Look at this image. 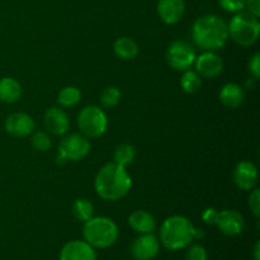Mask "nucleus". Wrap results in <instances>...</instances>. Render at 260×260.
Instances as JSON below:
<instances>
[{
  "mask_svg": "<svg viewBox=\"0 0 260 260\" xmlns=\"http://www.w3.org/2000/svg\"><path fill=\"white\" fill-rule=\"evenodd\" d=\"M249 207L256 218L260 217V190L254 189L249 197Z\"/></svg>",
  "mask_w": 260,
  "mask_h": 260,
  "instance_id": "29",
  "label": "nucleus"
},
{
  "mask_svg": "<svg viewBox=\"0 0 260 260\" xmlns=\"http://www.w3.org/2000/svg\"><path fill=\"white\" fill-rule=\"evenodd\" d=\"M196 50L187 41H174L167 51V61L172 69L185 71L194 63Z\"/></svg>",
  "mask_w": 260,
  "mask_h": 260,
  "instance_id": "8",
  "label": "nucleus"
},
{
  "mask_svg": "<svg viewBox=\"0 0 260 260\" xmlns=\"http://www.w3.org/2000/svg\"><path fill=\"white\" fill-rule=\"evenodd\" d=\"M229 37L243 47L253 46L258 41L260 33L259 18L249 12L235 13L228 23Z\"/></svg>",
  "mask_w": 260,
  "mask_h": 260,
  "instance_id": "5",
  "label": "nucleus"
},
{
  "mask_svg": "<svg viewBox=\"0 0 260 260\" xmlns=\"http://www.w3.org/2000/svg\"><path fill=\"white\" fill-rule=\"evenodd\" d=\"M43 123H45L47 132L55 135V136H63L69 131L70 119H69L68 113L63 109L57 108V107H51L45 113Z\"/></svg>",
  "mask_w": 260,
  "mask_h": 260,
  "instance_id": "15",
  "label": "nucleus"
},
{
  "mask_svg": "<svg viewBox=\"0 0 260 260\" xmlns=\"http://www.w3.org/2000/svg\"><path fill=\"white\" fill-rule=\"evenodd\" d=\"M205 233L196 229L192 221L184 216H170L162 222L159 233V241L169 250H180L194 239H202Z\"/></svg>",
  "mask_w": 260,
  "mask_h": 260,
  "instance_id": "3",
  "label": "nucleus"
},
{
  "mask_svg": "<svg viewBox=\"0 0 260 260\" xmlns=\"http://www.w3.org/2000/svg\"><path fill=\"white\" fill-rule=\"evenodd\" d=\"M249 71L255 80L260 78V53L256 52L249 62Z\"/></svg>",
  "mask_w": 260,
  "mask_h": 260,
  "instance_id": "30",
  "label": "nucleus"
},
{
  "mask_svg": "<svg viewBox=\"0 0 260 260\" xmlns=\"http://www.w3.org/2000/svg\"><path fill=\"white\" fill-rule=\"evenodd\" d=\"M218 4L228 13H239L245 9V0H218Z\"/></svg>",
  "mask_w": 260,
  "mask_h": 260,
  "instance_id": "27",
  "label": "nucleus"
},
{
  "mask_svg": "<svg viewBox=\"0 0 260 260\" xmlns=\"http://www.w3.org/2000/svg\"><path fill=\"white\" fill-rule=\"evenodd\" d=\"M84 240L94 249H107L114 245L118 239V226L113 220L104 216L91 217L84 222Z\"/></svg>",
  "mask_w": 260,
  "mask_h": 260,
  "instance_id": "4",
  "label": "nucleus"
},
{
  "mask_svg": "<svg viewBox=\"0 0 260 260\" xmlns=\"http://www.w3.org/2000/svg\"><path fill=\"white\" fill-rule=\"evenodd\" d=\"M60 260H96L95 249L85 240H71L61 249Z\"/></svg>",
  "mask_w": 260,
  "mask_h": 260,
  "instance_id": "14",
  "label": "nucleus"
},
{
  "mask_svg": "<svg viewBox=\"0 0 260 260\" xmlns=\"http://www.w3.org/2000/svg\"><path fill=\"white\" fill-rule=\"evenodd\" d=\"M207 251L200 244H194L187 251V260H207Z\"/></svg>",
  "mask_w": 260,
  "mask_h": 260,
  "instance_id": "28",
  "label": "nucleus"
},
{
  "mask_svg": "<svg viewBox=\"0 0 260 260\" xmlns=\"http://www.w3.org/2000/svg\"><path fill=\"white\" fill-rule=\"evenodd\" d=\"M220 102L229 109H236L243 104L245 94L243 88L235 83H228L222 86L218 94Z\"/></svg>",
  "mask_w": 260,
  "mask_h": 260,
  "instance_id": "18",
  "label": "nucleus"
},
{
  "mask_svg": "<svg viewBox=\"0 0 260 260\" xmlns=\"http://www.w3.org/2000/svg\"><path fill=\"white\" fill-rule=\"evenodd\" d=\"M180 86L188 94H194L202 86V79L194 70H185L180 78Z\"/></svg>",
  "mask_w": 260,
  "mask_h": 260,
  "instance_id": "23",
  "label": "nucleus"
},
{
  "mask_svg": "<svg viewBox=\"0 0 260 260\" xmlns=\"http://www.w3.org/2000/svg\"><path fill=\"white\" fill-rule=\"evenodd\" d=\"M73 215L76 220L86 222L94 216V206L88 198H78L73 205Z\"/></svg>",
  "mask_w": 260,
  "mask_h": 260,
  "instance_id": "22",
  "label": "nucleus"
},
{
  "mask_svg": "<svg viewBox=\"0 0 260 260\" xmlns=\"http://www.w3.org/2000/svg\"><path fill=\"white\" fill-rule=\"evenodd\" d=\"M253 258L254 260H260V241H256L255 245H254Z\"/></svg>",
  "mask_w": 260,
  "mask_h": 260,
  "instance_id": "33",
  "label": "nucleus"
},
{
  "mask_svg": "<svg viewBox=\"0 0 260 260\" xmlns=\"http://www.w3.org/2000/svg\"><path fill=\"white\" fill-rule=\"evenodd\" d=\"M108 126V119L103 109L96 106H86L79 112L78 127L81 135L88 139H98L103 136Z\"/></svg>",
  "mask_w": 260,
  "mask_h": 260,
  "instance_id": "6",
  "label": "nucleus"
},
{
  "mask_svg": "<svg viewBox=\"0 0 260 260\" xmlns=\"http://www.w3.org/2000/svg\"><path fill=\"white\" fill-rule=\"evenodd\" d=\"M32 146L35 147L37 151L45 152L48 151L52 146V141H51V137L48 136L46 132L43 131H33V136H32Z\"/></svg>",
  "mask_w": 260,
  "mask_h": 260,
  "instance_id": "26",
  "label": "nucleus"
},
{
  "mask_svg": "<svg viewBox=\"0 0 260 260\" xmlns=\"http://www.w3.org/2000/svg\"><path fill=\"white\" fill-rule=\"evenodd\" d=\"M160 241L154 234H141L131 245V255L135 260H152L159 254Z\"/></svg>",
  "mask_w": 260,
  "mask_h": 260,
  "instance_id": "10",
  "label": "nucleus"
},
{
  "mask_svg": "<svg viewBox=\"0 0 260 260\" xmlns=\"http://www.w3.org/2000/svg\"><path fill=\"white\" fill-rule=\"evenodd\" d=\"M5 131L13 137L22 139L29 136L35 131V121L29 114L24 112H15L9 114L5 119Z\"/></svg>",
  "mask_w": 260,
  "mask_h": 260,
  "instance_id": "11",
  "label": "nucleus"
},
{
  "mask_svg": "<svg viewBox=\"0 0 260 260\" xmlns=\"http://www.w3.org/2000/svg\"><path fill=\"white\" fill-rule=\"evenodd\" d=\"M246 12L251 13L253 15L259 18L260 15V0H245Z\"/></svg>",
  "mask_w": 260,
  "mask_h": 260,
  "instance_id": "31",
  "label": "nucleus"
},
{
  "mask_svg": "<svg viewBox=\"0 0 260 260\" xmlns=\"http://www.w3.org/2000/svg\"><path fill=\"white\" fill-rule=\"evenodd\" d=\"M135 159V149L129 144H121L116 147L113 152V162L126 168L127 165L132 164Z\"/></svg>",
  "mask_w": 260,
  "mask_h": 260,
  "instance_id": "24",
  "label": "nucleus"
},
{
  "mask_svg": "<svg viewBox=\"0 0 260 260\" xmlns=\"http://www.w3.org/2000/svg\"><path fill=\"white\" fill-rule=\"evenodd\" d=\"M196 71L203 78L212 79L223 71V61L215 51H205L200 56H196Z\"/></svg>",
  "mask_w": 260,
  "mask_h": 260,
  "instance_id": "12",
  "label": "nucleus"
},
{
  "mask_svg": "<svg viewBox=\"0 0 260 260\" xmlns=\"http://www.w3.org/2000/svg\"><path fill=\"white\" fill-rule=\"evenodd\" d=\"M81 99V91L76 86H65L57 94V103L62 108H71Z\"/></svg>",
  "mask_w": 260,
  "mask_h": 260,
  "instance_id": "21",
  "label": "nucleus"
},
{
  "mask_svg": "<svg viewBox=\"0 0 260 260\" xmlns=\"http://www.w3.org/2000/svg\"><path fill=\"white\" fill-rule=\"evenodd\" d=\"M121 101V91L116 86H108L101 95V103L104 108H113Z\"/></svg>",
  "mask_w": 260,
  "mask_h": 260,
  "instance_id": "25",
  "label": "nucleus"
},
{
  "mask_svg": "<svg viewBox=\"0 0 260 260\" xmlns=\"http://www.w3.org/2000/svg\"><path fill=\"white\" fill-rule=\"evenodd\" d=\"M192 38L196 46L203 51H217L229 40L228 23L216 14H205L194 20Z\"/></svg>",
  "mask_w": 260,
  "mask_h": 260,
  "instance_id": "2",
  "label": "nucleus"
},
{
  "mask_svg": "<svg viewBox=\"0 0 260 260\" xmlns=\"http://www.w3.org/2000/svg\"><path fill=\"white\" fill-rule=\"evenodd\" d=\"M156 12L165 24H177L184 15L185 3L184 0H159Z\"/></svg>",
  "mask_w": 260,
  "mask_h": 260,
  "instance_id": "16",
  "label": "nucleus"
},
{
  "mask_svg": "<svg viewBox=\"0 0 260 260\" xmlns=\"http://www.w3.org/2000/svg\"><path fill=\"white\" fill-rule=\"evenodd\" d=\"M213 225L226 236H238L245 229L244 217L235 210L217 211Z\"/></svg>",
  "mask_w": 260,
  "mask_h": 260,
  "instance_id": "9",
  "label": "nucleus"
},
{
  "mask_svg": "<svg viewBox=\"0 0 260 260\" xmlns=\"http://www.w3.org/2000/svg\"><path fill=\"white\" fill-rule=\"evenodd\" d=\"M128 225L139 234H151L156 228V220L147 211L136 210L128 216Z\"/></svg>",
  "mask_w": 260,
  "mask_h": 260,
  "instance_id": "17",
  "label": "nucleus"
},
{
  "mask_svg": "<svg viewBox=\"0 0 260 260\" xmlns=\"http://www.w3.org/2000/svg\"><path fill=\"white\" fill-rule=\"evenodd\" d=\"M234 183L241 190H251L258 183V168L249 160L238 162L234 169Z\"/></svg>",
  "mask_w": 260,
  "mask_h": 260,
  "instance_id": "13",
  "label": "nucleus"
},
{
  "mask_svg": "<svg viewBox=\"0 0 260 260\" xmlns=\"http://www.w3.org/2000/svg\"><path fill=\"white\" fill-rule=\"evenodd\" d=\"M216 213H217V211H216L215 208H207V210L202 213V220L205 221L206 223L213 225V222H215Z\"/></svg>",
  "mask_w": 260,
  "mask_h": 260,
  "instance_id": "32",
  "label": "nucleus"
},
{
  "mask_svg": "<svg viewBox=\"0 0 260 260\" xmlns=\"http://www.w3.org/2000/svg\"><path fill=\"white\" fill-rule=\"evenodd\" d=\"M22 95V86L14 78L0 79V101L7 104L18 102Z\"/></svg>",
  "mask_w": 260,
  "mask_h": 260,
  "instance_id": "19",
  "label": "nucleus"
},
{
  "mask_svg": "<svg viewBox=\"0 0 260 260\" xmlns=\"http://www.w3.org/2000/svg\"><path fill=\"white\" fill-rule=\"evenodd\" d=\"M113 51L121 60H134L139 55V45L131 37H119L113 45Z\"/></svg>",
  "mask_w": 260,
  "mask_h": 260,
  "instance_id": "20",
  "label": "nucleus"
},
{
  "mask_svg": "<svg viewBox=\"0 0 260 260\" xmlns=\"http://www.w3.org/2000/svg\"><path fill=\"white\" fill-rule=\"evenodd\" d=\"M90 152V142L88 137L81 134L66 135L58 145V156L56 164L61 165L66 161H79L88 156Z\"/></svg>",
  "mask_w": 260,
  "mask_h": 260,
  "instance_id": "7",
  "label": "nucleus"
},
{
  "mask_svg": "<svg viewBox=\"0 0 260 260\" xmlns=\"http://www.w3.org/2000/svg\"><path fill=\"white\" fill-rule=\"evenodd\" d=\"M94 188L102 200L116 202L128 194L132 188V179L126 168L116 162H108L96 174Z\"/></svg>",
  "mask_w": 260,
  "mask_h": 260,
  "instance_id": "1",
  "label": "nucleus"
}]
</instances>
